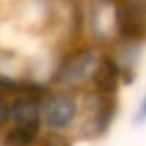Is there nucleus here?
<instances>
[{
    "mask_svg": "<svg viewBox=\"0 0 146 146\" xmlns=\"http://www.w3.org/2000/svg\"><path fill=\"white\" fill-rule=\"evenodd\" d=\"M34 84V82H32ZM27 87V84H23ZM23 87H16V84H9V82H2L0 80V132L7 128L9 123V107H11V96L16 91H21Z\"/></svg>",
    "mask_w": 146,
    "mask_h": 146,
    "instance_id": "3",
    "label": "nucleus"
},
{
    "mask_svg": "<svg viewBox=\"0 0 146 146\" xmlns=\"http://www.w3.org/2000/svg\"><path fill=\"white\" fill-rule=\"evenodd\" d=\"M121 2H123L125 11H128L130 21L141 32H146V0H121Z\"/></svg>",
    "mask_w": 146,
    "mask_h": 146,
    "instance_id": "4",
    "label": "nucleus"
},
{
    "mask_svg": "<svg viewBox=\"0 0 146 146\" xmlns=\"http://www.w3.org/2000/svg\"><path fill=\"white\" fill-rule=\"evenodd\" d=\"M48 87H59L78 94H84L91 89L119 94L121 80L110 64L107 50L82 39L71 43L57 55Z\"/></svg>",
    "mask_w": 146,
    "mask_h": 146,
    "instance_id": "1",
    "label": "nucleus"
},
{
    "mask_svg": "<svg viewBox=\"0 0 146 146\" xmlns=\"http://www.w3.org/2000/svg\"><path fill=\"white\" fill-rule=\"evenodd\" d=\"M135 121L137 123H146V91L141 94L137 107H135Z\"/></svg>",
    "mask_w": 146,
    "mask_h": 146,
    "instance_id": "5",
    "label": "nucleus"
},
{
    "mask_svg": "<svg viewBox=\"0 0 146 146\" xmlns=\"http://www.w3.org/2000/svg\"><path fill=\"white\" fill-rule=\"evenodd\" d=\"M39 119L46 135L80 141L84 125V94L48 87L39 100Z\"/></svg>",
    "mask_w": 146,
    "mask_h": 146,
    "instance_id": "2",
    "label": "nucleus"
}]
</instances>
